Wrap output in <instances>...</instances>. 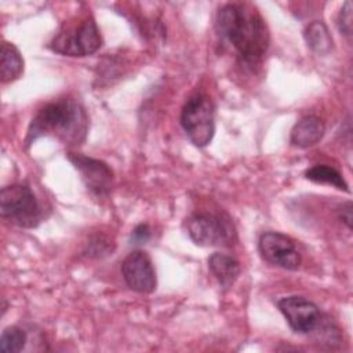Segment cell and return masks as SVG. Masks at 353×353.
I'll list each match as a JSON object with an SVG mask.
<instances>
[{
    "instance_id": "cell-8",
    "label": "cell",
    "mask_w": 353,
    "mask_h": 353,
    "mask_svg": "<svg viewBox=\"0 0 353 353\" xmlns=\"http://www.w3.org/2000/svg\"><path fill=\"white\" fill-rule=\"evenodd\" d=\"M121 274L127 285L137 292L149 294L156 290L157 279L153 262L148 252L142 250H135L124 258Z\"/></svg>"
},
{
    "instance_id": "cell-9",
    "label": "cell",
    "mask_w": 353,
    "mask_h": 353,
    "mask_svg": "<svg viewBox=\"0 0 353 353\" xmlns=\"http://www.w3.org/2000/svg\"><path fill=\"white\" fill-rule=\"evenodd\" d=\"M280 312L284 314L292 331L298 334H309L317 328L321 314L319 307L309 299L298 295L281 298L277 302Z\"/></svg>"
},
{
    "instance_id": "cell-6",
    "label": "cell",
    "mask_w": 353,
    "mask_h": 353,
    "mask_svg": "<svg viewBox=\"0 0 353 353\" xmlns=\"http://www.w3.org/2000/svg\"><path fill=\"white\" fill-rule=\"evenodd\" d=\"M102 46L99 29L91 17L83 18L76 26L61 30L51 41V48L69 57H85L97 52Z\"/></svg>"
},
{
    "instance_id": "cell-18",
    "label": "cell",
    "mask_w": 353,
    "mask_h": 353,
    "mask_svg": "<svg viewBox=\"0 0 353 353\" xmlns=\"http://www.w3.org/2000/svg\"><path fill=\"white\" fill-rule=\"evenodd\" d=\"M90 256H102V255H108L113 251V247H110L109 240L102 239V237H95L94 240H91L88 243V248H87Z\"/></svg>"
},
{
    "instance_id": "cell-14",
    "label": "cell",
    "mask_w": 353,
    "mask_h": 353,
    "mask_svg": "<svg viewBox=\"0 0 353 353\" xmlns=\"http://www.w3.org/2000/svg\"><path fill=\"white\" fill-rule=\"evenodd\" d=\"M306 44L319 55H327L332 50V37L327 25L321 21H313L303 30Z\"/></svg>"
},
{
    "instance_id": "cell-5",
    "label": "cell",
    "mask_w": 353,
    "mask_h": 353,
    "mask_svg": "<svg viewBox=\"0 0 353 353\" xmlns=\"http://www.w3.org/2000/svg\"><path fill=\"white\" fill-rule=\"evenodd\" d=\"M188 234L203 247L230 245L236 240V230L230 218L225 214L199 212L188 219Z\"/></svg>"
},
{
    "instance_id": "cell-13",
    "label": "cell",
    "mask_w": 353,
    "mask_h": 353,
    "mask_svg": "<svg viewBox=\"0 0 353 353\" xmlns=\"http://www.w3.org/2000/svg\"><path fill=\"white\" fill-rule=\"evenodd\" d=\"M23 72V59L19 50L8 41L1 43L0 77L3 83L14 81Z\"/></svg>"
},
{
    "instance_id": "cell-16",
    "label": "cell",
    "mask_w": 353,
    "mask_h": 353,
    "mask_svg": "<svg viewBox=\"0 0 353 353\" xmlns=\"http://www.w3.org/2000/svg\"><path fill=\"white\" fill-rule=\"evenodd\" d=\"M26 343V334L22 328L12 325L7 327L0 336V350L4 353L21 352Z\"/></svg>"
},
{
    "instance_id": "cell-20",
    "label": "cell",
    "mask_w": 353,
    "mask_h": 353,
    "mask_svg": "<svg viewBox=\"0 0 353 353\" xmlns=\"http://www.w3.org/2000/svg\"><path fill=\"white\" fill-rule=\"evenodd\" d=\"M339 218L341 221L350 229L352 228V203H346L339 210Z\"/></svg>"
},
{
    "instance_id": "cell-7",
    "label": "cell",
    "mask_w": 353,
    "mask_h": 353,
    "mask_svg": "<svg viewBox=\"0 0 353 353\" xmlns=\"http://www.w3.org/2000/svg\"><path fill=\"white\" fill-rule=\"evenodd\" d=\"M259 252L262 258L287 270H296L302 262L294 240L279 232H265L259 237Z\"/></svg>"
},
{
    "instance_id": "cell-10",
    "label": "cell",
    "mask_w": 353,
    "mask_h": 353,
    "mask_svg": "<svg viewBox=\"0 0 353 353\" xmlns=\"http://www.w3.org/2000/svg\"><path fill=\"white\" fill-rule=\"evenodd\" d=\"M68 159L79 170L81 179L92 194L105 196L109 193L113 172L106 163L81 153H69Z\"/></svg>"
},
{
    "instance_id": "cell-1",
    "label": "cell",
    "mask_w": 353,
    "mask_h": 353,
    "mask_svg": "<svg viewBox=\"0 0 353 353\" xmlns=\"http://www.w3.org/2000/svg\"><path fill=\"white\" fill-rule=\"evenodd\" d=\"M216 30L240 57L255 63L269 47V30L262 15L247 3H228L216 14Z\"/></svg>"
},
{
    "instance_id": "cell-15",
    "label": "cell",
    "mask_w": 353,
    "mask_h": 353,
    "mask_svg": "<svg viewBox=\"0 0 353 353\" xmlns=\"http://www.w3.org/2000/svg\"><path fill=\"white\" fill-rule=\"evenodd\" d=\"M305 176L309 181H313L317 183H328L341 190L349 192V186L345 182L342 174L330 165H325V164L313 165L305 171Z\"/></svg>"
},
{
    "instance_id": "cell-11",
    "label": "cell",
    "mask_w": 353,
    "mask_h": 353,
    "mask_svg": "<svg viewBox=\"0 0 353 353\" xmlns=\"http://www.w3.org/2000/svg\"><path fill=\"white\" fill-rule=\"evenodd\" d=\"M324 131L325 127L321 119L313 114L305 116L292 127L290 141L294 146L310 148L321 141Z\"/></svg>"
},
{
    "instance_id": "cell-12",
    "label": "cell",
    "mask_w": 353,
    "mask_h": 353,
    "mask_svg": "<svg viewBox=\"0 0 353 353\" xmlns=\"http://www.w3.org/2000/svg\"><path fill=\"white\" fill-rule=\"evenodd\" d=\"M208 268L219 284L226 288L232 287L241 270L237 259L221 252H214L208 258Z\"/></svg>"
},
{
    "instance_id": "cell-17",
    "label": "cell",
    "mask_w": 353,
    "mask_h": 353,
    "mask_svg": "<svg viewBox=\"0 0 353 353\" xmlns=\"http://www.w3.org/2000/svg\"><path fill=\"white\" fill-rule=\"evenodd\" d=\"M338 29L347 39L352 36V3L346 1L338 15Z\"/></svg>"
},
{
    "instance_id": "cell-4",
    "label": "cell",
    "mask_w": 353,
    "mask_h": 353,
    "mask_svg": "<svg viewBox=\"0 0 353 353\" xmlns=\"http://www.w3.org/2000/svg\"><path fill=\"white\" fill-rule=\"evenodd\" d=\"M181 124L194 146H207L215 132L214 105L207 95L190 97L182 108Z\"/></svg>"
},
{
    "instance_id": "cell-2",
    "label": "cell",
    "mask_w": 353,
    "mask_h": 353,
    "mask_svg": "<svg viewBox=\"0 0 353 353\" xmlns=\"http://www.w3.org/2000/svg\"><path fill=\"white\" fill-rule=\"evenodd\" d=\"M88 131V116L80 102L65 98L47 103L33 117L26 142L39 137L52 135L65 143L79 145L85 139Z\"/></svg>"
},
{
    "instance_id": "cell-19",
    "label": "cell",
    "mask_w": 353,
    "mask_h": 353,
    "mask_svg": "<svg viewBox=\"0 0 353 353\" xmlns=\"http://www.w3.org/2000/svg\"><path fill=\"white\" fill-rule=\"evenodd\" d=\"M150 237V229L146 223H141L138 225L134 230H132V234H131V241L134 244H141V243H145L148 239Z\"/></svg>"
},
{
    "instance_id": "cell-3",
    "label": "cell",
    "mask_w": 353,
    "mask_h": 353,
    "mask_svg": "<svg viewBox=\"0 0 353 353\" xmlns=\"http://www.w3.org/2000/svg\"><path fill=\"white\" fill-rule=\"evenodd\" d=\"M0 212L4 219L21 228H34L41 219V208L34 192L22 183L1 189Z\"/></svg>"
}]
</instances>
